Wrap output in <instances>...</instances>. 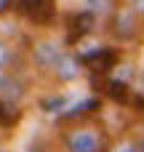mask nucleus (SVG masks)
<instances>
[{"mask_svg":"<svg viewBox=\"0 0 144 152\" xmlns=\"http://www.w3.org/2000/svg\"><path fill=\"white\" fill-rule=\"evenodd\" d=\"M91 29H94V13L91 11H80L69 19V40H80Z\"/></svg>","mask_w":144,"mask_h":152,"instance_id":"4","label":"nucleus"},{"mask_svg":"<svg viewBox=\"0 0 144 152\" xmlns=\"http://www.w3.org/2000/svg\"><path fill=\"white\" fill-rule=\"evenodd\" d=\"M131 75H134V69H131V67H126V64H120L118 69L112 67V75H110V77H115V80H120V83H128V80H131Z\"/></svg>","mask_w":144,"mask_h":152,"instance_id":"14","label":"nucleus"},{"mask_svg":"<svg viewBox=\"0 0 144 152\" xmlns=\"http://www.w3.org/2000/svg\"><path fill=\"white\" fill-rule=\"evenodd\" d=\"M83 61L91 69V75H107L118 64V51H112V48H94V51H88L83 56Z\"/></svg>","mask_w":144,"mask_h":152,"instance_id":"3","label":"nucleus"},{"mask_svg":"<svg viewBox=\"0 0 144 152\" xmlns=\"http://www.w3.org/2000/svg\"><path fill=\"white\" fill-rule=\"evenodd\" d=\"M8 61H11V48H8V43L0 40V67H5Z\"/></svg>","mask_w":144,"mask_h":152,"instance_id":"15","label":"nucleus"},{"mask_svg":"<svg viewBox=\"0 0 144 152\" xmlns=\"http://www.w3.org/2000/svg\"><path fill=\"white\" fill-rule=\"evenodd\" d=\"M112 32H115L120 40L134 37V35H136V19H134V13H131V11H120V13L115 16V21H112Z\"/></svg>","mask_w":144,"mask_h":152,"instance_id":"5","label":"nucleus"},{"mask_svg":"<svg viewBox=\"0 0 144 152\" xmlns=\"http://www.w3.org/2000/svg\"><path fill=\"white\" fill-rule=\"evenodd\" d=\"M134 8H136L139 13H144V0H134Z\"/></svg>","mask_w":144,"mask_h":152,"instance_id":"17","label":"nucleus"},{"mask_svg":"<svg viewBox=\"0 0 144 152\" xmlns=\"http://www.w3.org/2000/svg\"><path fill=\"white\" fill-rule=\"evenodd\" d=\"M104 91H107V96H110V99H115V102H120V104H126V102H128V86H126V83H120V80H115V77H107Z\"/></svg>","mask_w":144,"mask_h":152,"instance_id":"11","label":"nucleus"},{"mask_svg":"<svg viewBox=\"0 0 144 152\" xmlns=\"http://www.w3.org/2000/svg\"><path fill=\"white\" fill-rule=\"evenodd\" d=\"M56 75H59L61 80H75V77L80 75V59L61 53V59L56 61Z\"/></svg>","mask_w":144,"mask_h":152,"instance_id":"7","label":"nucleus"},{"mask_svg":"<svg viewBox=\"0 0 144 152\" xmlns=\"http://www.w3.org/2000/svg\"><path fill=\"white\" fill-rule=\"evenodd\" d=\"M64 102H67L64 96H48V99H43V102H40V107H43L45 112H56V110H61V107H64Z\"/></svg>","mask_w":144,"mask_h":152,"instance_id":"13","label":"nucleus"},{"mask_svg":"<svg viewBox=\"0 0 144 152\" xmlns=\"http://www.w3.org/2000/svg\"><path fill=\"white\" fill-rule=\"evenodd\" d=\"M99 107H102V104H99V99H86V102L75 104L69 112H64V120H77V118H86V115L96 112Z\"/></svg>","mask_w":144,"mask_h":152,"instance_id":"10","label":"nucleus"},{"mask_svg":"<svg viewBox=\"0 0 144 152\" xmlns=\"http://www.w3.org/2000/svg\"><path fill=\"white\" fill-rule=\"evenodd\" d=\"M13 5L32 24H40V27H48L56 16V0H16Z\"/></svg>","mask_w":144,"mask_h":152,"instance_id":"2","label":"nucleus"},{"mask_svg":"<svg viewBox=\"0 0 144 152\" xmlns=\"http://www.w3.org/2000/svg\"><path fill=\"white\" fill-rule=\"evenodd\" d=\"M13 3H16V0H0V13L11 11V8H13Z\"/></svg>","mask_w":144,"mask_h":152,"instance_id":"16","label":"nucleus"},{"mask_svg":"<svg viewBox=\"0 0 144 152\" xmlns=\"http://www.w3.org/2000/svg\"><path fill=\"white\" fill-rule=\"evenodd\" d=\"M61 59V48L56 45V43H37L35 45V61L40 64V67H53L56 61Z\"/></svg>","mask_w":144,"mask_h":152,"instance_id":"6","label":"nucleus"},{"mask_svg":"<svg viewBox=\"0 0 144 152\" xmlns=\"http://www.w3.org/2000/svg\"><path fill=\"white\" fill-rule=\"evenodd\" d=\"M0 152H5V150H0Z\"/></svg>","mask_w":144,"mask_h":152,"instance_id":"18","label":"nucleus"},{"mask_svg":"<svg viewBox=\"0 0 144 152\" xmlns=\"http://www.w3.org/2000/svg\"><path fill=\"white\" fill-rule=\"evenodd\" d=\"M69 152H104V134L96 128H77L64 139Z\"/></svg>","mask_w":144,"mask_h":152,"instance_id":"1","label":"nucleus"},{"mask_svg":"<svg viewBox=\"0 0 144 152\" xmlns=\"http://www.w3.org/2000/svg\"><path fill=\"white\" fill-rule=\"evenodd\" d=\"M19 120H21V110L16 107V102L0 99V128H13Z\"/></svg>","mask_w":144,"mask_h":152,"instance_id":"8","label":"nucleus"},{"mask_svg":"<svg viewBox=\"0 0 144 152\" xmlns=\"http://www.w3.org/2000/svg\"><path fill=\"white\" fill-rule=\"evenodd\" d=\"M112 8H115V0H88L91 13H110Z\"/></svg>","mask_w":144,"mask_h":152,"instance_id":"12","label":"nucleus"},{"mask_svg":"<svg viewBox=\"0 0 144 152\" xmlns=\"http://www.w3.org/2000/svg\"><path fill=\"white\" fill-rule=\"evenodd\" d=\"M24 96V86L16 77H0V99L5 102H16Z\"/></svg>","mask_w":144,"mask_h":152,"instance_id":"9","label":"nucleus"}]
</instances>
